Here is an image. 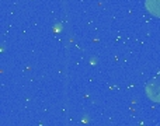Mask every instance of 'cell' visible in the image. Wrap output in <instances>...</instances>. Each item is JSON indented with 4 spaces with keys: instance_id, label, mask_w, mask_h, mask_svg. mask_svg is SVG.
Returning <instances> with one entry per match:
<instances>
[{
    "instance_id": "6da1fadb",
    "label": "cell",
    "mask_w": 160,
    "mask_h": 126,
    "mask_svg": "<svg viewBox=\"0 0 160 126\" xmlns=\"http://www.w3.org/2000/svg\"><path fill=\"white\" fill-rule=\"evenodd\" d=\"M146 94L152 101L160 102V80H153L146 85Z\"/></svg>"
},
{
    "instance_id": "7a4b0ae2",
    "label": "cell",
    "mask_w": 160,
    "mask_h": 126,
    "mask_svg": "<svg viewBox=\"0 0 160 126\" xmlns=\"http://www.w3.org/2000/svg\"><path fill=\"white\" fill-rule=\"evenodd\" d=\"M146 8L156 17H160V0H146Z\"/></svg>"
}]
</instances>
